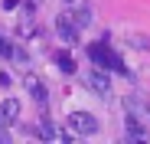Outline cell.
I'll use <instances>...</instances> for the list:
<instances>
[{"instance_id": "cell-4", "label": "cell", "mask_w": 150, "mask_h": 144, "mask_svg": "<svg viewBox=\"0 0 150 144\" xmlns=\"http://www.w3.org/2000/svg\"><path fill=\"white\" fill-rule=\"evenodd\" d=\"M20 118V102L16 98H4L0 102V125H13Z\"/></svg>"}, {"instance_id": "cell-2", "label": "cell", "mask_w": 150, "mask_h": 144, "mask_svg": "<svg viewBox=\"0 0 150 144\" xmlns=\"http://www.w3.org/2000/svg\"><path fill=\"white\" fill-rule=\"evenodd\" d=\"M65 125H69L75 134H82V138H91V134H98V118H95V115H88V111H72Z\"/></svg>"}, {"instance_id": "cell-15", "label": "cell", "mask_w": 150, "mask_h": 144, "mask_svg": "<svg viewBox=\"0 0 150 144\" xmlns=\"http://www.w3.org/2000/svg\"><path fill=\"white\" fill-rule=\"evenodd\" d=\"M144 111H147V115H150V98H144Z\"/></svg>"}, {"instance_id": "cell-13", "label": "cell", "mask_w": 150, "mask_h": 144, "mask_svg": "<svg viewBox=\"0 0 150 144\" xmlns=\"http://www.w3.org/2000/svg\"><path fill=\"white\" fill-rule=\"evenodd\" d=\"M20 7V0H4V10H16Z\"/></svg>"}, {"instance_id": "cell-3", "label": "cell", "mask_w": 150, "mask_h": 144, "mask_svg": "<svg viewBox=\"0 0 150 144\" xmlns=\"http://www.w3.org/2000/svg\"><path fill=\"white\" fill-rule=\"evenodd\" d=\"M56 33H59V39H62L65 46H75V43H79V23L72 20V13H59V16H56Z\"/></svg>"}, {"instance_id": "cell-12", "label": "cell", "mask_w": 150, "mask_h": 144, "mask_svg": "<svg viewBox=\"0 0 150 144\" xmlns=\"http://www.w3.org/2000/svg\"><path fill=\"white\" fill-rule=\"evenodd\" d=\"M10 125H0V144H10V131H7Z\"/></svg>"}, {"instance_id": "cell-5", "label": "cell", "mask_w": 150, "mask_h": 144, "mask_svg": "<svg viewBox=\"0 0 150 144\" xmlns=\"http://www.w3.org/2000/svg\"><path fill=\"white\" fill-rule=\"evenodd\" d=\"M26 92L33 95L39 105H46V102H49V92H46V85H42L39 79H26Z\"/></svg>"}, {"instance_id": "cell-9", "label": "cell", "mask_w": 150, "mask_h": 144, "mask_svg": "<svg viewBox=\"0 0 150 144\" xmlns=\"http://www.w3.org/2000/svg\"><path fill=\"white\" fill-rule=\"evenodd\" d=\"M56 66L62 69V76H75V59H72L69 53H59V56H56Z\"/></svg>"}, {"instance_id": "cell-1", "label": "cell", "mask_w": 150, "mask_h": 144, "mask_svg": "<svg viewBox=\"0 0 150 144\" xmlns=\"http://www.w3.org/2000/svg\"><path fill=\"white\" fill-rule=\"evenodd\" d=\"M82 82H85L88 92H95V95H101V98H108V88H111V82H108V69H101V66L88 69L85 76H82Z\"/></svg>"}, {"instance_id": "cell-6", "label": "cell", "mask_w": 150, "mask_h": 144, "mask_svg": "<svg viewBox=\"0 0 150 144\" xmlns=\"http://www.w3.org/2000/svg\"><path fill=\"white\" fill-rule=\"evenodd\" d=\"M147 138V128L137 121L134 115H127V141H144Z\"/></svg>"}, {"instance_id": "cell-14", "label": "cell", "mask_w": 150, "mask_h": 144, "mask_svg": "<svg viewBox=\"0 0 150 144\" xmlns=\"http://www.w3.org/2000/svg\"><path fill=\"white\" fill-rule=\"evenodd\" d=\"M13 79H10V72H0V85H10Z\"/></svg>"}, {"instance_id": "cell-10", "label": "cell", "mask_w": 150, "mask_h": 144, "mask_svg": "<svg viewBox=\"0 0 150 144\" xmlns=\"http://www.w3.org/2000/svg\"><path fill=\"white\" fill-rule=\"evenodd\" d=\"M131 46H134V49H147V53H150V36H131Z\"/></svg>"}, {"instance_id": "cell-11", "label": "cell", "mask_w": 150, "mask_h": 144, "mask_svg": "<svg viewBox=\"0 0 150 144\" xmlns=\"http://www.w3.org/2000/svg\"><path fill=\"white\" fill-rule=\"evenodd\" d=\"M0 56H13V46L7 39H0Z\"/></svg>"}, {"instance_id": "cell-16", "label": "cell", "mask_w": 150, "mask_h": 144, "mask_svg": "<svg viewBox=\"0 0 150 144\" xmlns=\"http://www.w3.org/2000/svg\"><path fill=\"white\" fill-rule=\"evenodd\" d=\"M65 4H79V0H65Z\"/></svg>"}, {"instance_id": "cell-8", "label": "cell", "mask_w": 150, "mask_h": 144, "mask_svg": "<svg viewBox=\"0 0 150 144\" xmlns=\"http://www.w3.org/2000/svg\"><path fill=\"white\" fill-rule=\"evenodd\" d=\"M72 20L79 23V30H82V26H88V23H91V7L79 4V7H75V13H72Z\"/></svg>"}, {"instance_id": "cell-7", "label": "cell", "mask_w": 150, "mask_h": 144, "mask_svg": "<svg viewBox=\"0 0 150 144\" xmlns=\"http://www.w3.org/2000/svg\"><path fill=\"white\" fill-rule=\"evenodd\" d=\"M36 138H42V141H59V131H56V125L49 121V118H42L39 128H36Z\"/></svg>"}]
</instances>
